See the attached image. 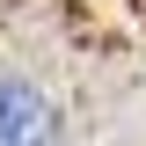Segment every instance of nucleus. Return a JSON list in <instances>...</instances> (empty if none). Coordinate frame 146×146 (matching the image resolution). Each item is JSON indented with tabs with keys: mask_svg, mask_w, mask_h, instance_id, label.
Returning <instances> with one entry per match:
<instances>
[{
	"mask_svg": "<svg viewBox=\"0 0 146 146\" xmlns=\"http://www.w3.org/2000/svg\"><path fill=\"white\" fill-rule=\"evenodd\" d=\"M58 139V110L29 80H0V146H51Z\"/></svg>",
	"mask_w": 146,
	"mask_h": 146,
	"instance_id": "f257e3e1",
	"label": "nucleus"
}]
</instances>
